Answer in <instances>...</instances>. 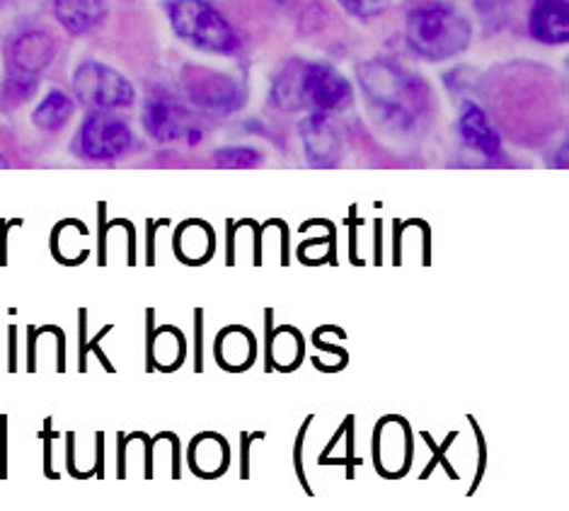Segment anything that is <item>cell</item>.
Here are the masks:
<instances>
[{
  "label": "cell",
  "mask_w": 569,
  "mask_h": 511,
  "mask_svg": "<svg viewBox=\"0 0 569 511\" xmlns=\"http://www.w3.org/2000/svg\"><path fill=\"white\" fill-rule=\"evenodd\" d=\"M412 441L410 427L400 417H386L376 429V461L381 473L400 475L410 468Z\"/></svg>",
  "instance_id": "cell-9"
},
{
  "label": "cell",
  "mask_w": 569,
  "mask_h": 511,
  "mask_svg": "<svg viewBox=\"0 0 569 511\" xmlns=\"http://www.w3.org/2000/svg\"><path fill=\"white\" fill-rule=\"evenodd\" d=\"M53 12L66 32L88 34L107 16L104 0H53Z\"/></svg>",
  "instance_id": "cell-14"
},
{
  "label": "cell",
  "mask_w": 569,
  "mask_h": 511,
  "mask_svg": "<svg viewBox=\"0 0 569 511\" xmlns=\"http://www.w3.org/2000/svg\"><path fill=\"white\" fill-rule=\"evenodd\" d=\"M76 104L63 90H51L32 112V124L42 131H61L73 119Z\"/></svg>",
  "instance_id": "cell-18"
},
{
  "label": "cell",
  "mask_w": 569,
  "mask_h": 511,
  "mask_svg": "<svg viewBox=\"0 0 569 511\" xmlns=\"http://www.w3.org/2000/svg\"><path fill=\"white\" fill-rule=\"evenodd\" d=\"M143 129L151 139L160 143L187 141L189 133L197 129L192 114L182 104L168 98H153L143 107Z\"/></svg>",
  "instance_id": "cell-8"
},
{
  "label": "cell",
  "mask_w": 569,
  "mask_h": 511,
  "mask_svg": "<svg viewBox=\"0 0 569 511\" xmlns=\"http://www.w3.org/2000/svg\"><path fill=\"white\" fill-rule=\"evenodd\" d=\"M216 357H219L223 369H230V371L246 369L254 359V338L242 328L223 330L219 334V344H216Z\"/></svg>",
  "instance_id": "cell-17"
},
{
  "label": "cell",
  "mask_w": 569,
  "mask_h": 511,
  "mask_svg": "<svg viewBox=\"0 0 569 511\" xmlns=\"http://www.w3.org/2000/svg\"><path fill=\"white\" fill-rule=\"evenodd\" d=\"M131 146L133 137L127 122L104 110L90 112L71 143L73 151L90 163H112V160L127 156Z\"/></svg>",
  "instance_id": "cell-5"
},
{
  "label": "cell",
  "mask_w": 569,
  "mask_h": 511,
  "mask_svg": "<svg viewBox=\"0 0 569 511\" xmlns=\"http://www.w3.org/2000/svg\"><path fill=\"white\" fill-rule=\"evenodd\" d=\"M351 102V88L332 66L291 61L272 86V104L283 112H340Z\"/></svg>",
  "instance_id": "cell-2"
},
{
  "label": "cell",
  "mask_w": 569,
  "mask_h": 511,
  "mask_svg": "<svg viewBox=\"0 0 569 511\" xmlns=\"http://www.w3.org/2000/svg\"><path fill=\"white\" fill-rule=\"evenodd\" d=\"M187 92L197 107L216 114L236 112L242 102L240 88L221 73H197L187 80Z\"/></svg>",
  "instance_id": "cell-11"
},
{
  "label": "cell",
  "mask_w": 569,
  "mask_h": 511,
  "mask_svg": "<svg viewBox=\"0 0 569 511\" xmlns=\"http://www.w3.org/2000/svg\"><path fill=\"white\" fill-rule=\"evenodd\" d=\"M405 37L415 53L427 61H446L470 47L472 27L451 6L431 3L410 12Z\"/></svg>",
  "instance_id": "cell-3"
},
{
  "label": "cell",
  "mask_w": 569,
  "mask_h": 511,
  "mask_svg": "<svg viewBox=\"0 0 569 511\" xmlns=\"http://www.w3.org/2000/svg\"><path fill=\"white\" fill-rule=\"evenodd\" d=\"M301 139L308 163L313 168H335L342 160V139L328 114L310 112L301 122Z\"/></svg>",
  "instance_id": "cell-10"
},
{
  "label": "cell",
  "mask_w": 569,
  "mask_h": 511,
  "mask_svg": "<svg viewBox=\"0 0 569 511\" xmlns=\"http://www.w3.org/2000/svg\"><path fill=\"white\" fill-rule=\"evenodd\" d=\"M3 166H6V160H3V158H0V168H3Z\"/></svg>",
  "instance_id": "cell-21"
},
{
  "label": "cell",
  "mask_w": 569,
  "mask_h": 511,
  "mask_svg": "<svg viewBox=\"0 0 569 511\" xmlns=\"http://www.w3.org/2000/svg\"><path fill=\"white\" fill-rule=\"evenodd\" d=\"M73 92L76 98L92 107V110H124L137 100V90L129 80L110 66L98 61H86L73 73Z\"/></svg>",
  "instance_id": "cell-6"
},
{
  "label": "cell",
  "mask_w": 569,
  "mask_h": 511,
  "mask_svg": "<svg viewBox=\"0 0 569 511\" xmlns=\"http://www.w3.org/2000/svg\"><path fill=\"white\" fill-rule=\"evenodd\" d=\"M359 83L383 124L410 131L429 110V88L422 78L390 61H371L359 69Z\"/></svg>",
  "instance_id": "cell-1"
},
{
  "label": "cell",
  "mask_w": 569,
  "mask_h": 511,
  "mask_svg": "<svg viewBox=\"0 0 569 511\" xmlns=\"http://www.w3.org/2000/svg\"><path fill=\"white\" fill-rule=\"evenodd\" d=\"M262 160L264 156L248 146H228L213 153V163L219 168H257Z\"/></svg>",
  "instance_id": "cell-19"
},
{
  "label": "cell",
  "mask_w": 569,
  "mask_h": 511,
  "mask_svg": "<svg viewBox=\"0 0 569 511\" xmlns=\"http://www.w3.org/2000/svg\"><path fill=\"white\" fill-rule=\"evenodd\" d=\"M528 32L543 44H565L569 39L567 0H536L528 16Z\"/></svg>",
  "instance_id": "cell-12"
},
{
  "label": "cell",
  "mask_w": 569,
  "mask_h": 511,
  "mask_svg": "<svg viewBox=\"0 0 569 511\" xmlns=\"http://www.w3.org/2000/svg\"><path fill=\"white\" fill-rule=\"evenodd\" d=\"M228 443L219 434H199L189 447V463L204 478L221 475L228 465Z\"/></svg>",
  "instance_id": "cell-15"
},
{
  "label": "cell",
  "mask_w": 569,
  "mask_h": 511,
  "mask_svg": "<svg viewBox=\"0 0 569 511\" xmlns=\"http://www.w3.org/2000/svg\"><path fill=\"white\" fill-rule=\"evenodd\" d=\"M174 252L189 264H199L213 254V231L204 221H187L174 236Z\"/></svg>",
  "instance_id": "cell-16"
},
{
  "label": "cell",
  "mask_w": 569,
  "mask_h": 511,
  "mask_svg": "<svg viewBox=\"0 0 569 511\" xmlns=\"http://www.w3.org/2000/svg\"><path fill=\"white\" fill-rule=\"evenodd\" d=\"M458 133L468 148L485 158H497L501 153L499 131L478 104H466L463 114L458 119Z\"/></svg>",
  "instance_id": "cell-13"
},
{
  "label": "cell",
  "mask_w": 569,
  "mask_h": 511,
  "mask_svg": "<svg viewBox=\"0 0 569 511\" xmlns=\"http://www.w3.org/2000/svg\"><path fill=\"white\" fill-rule=\"evenodd\" d=\"M57 57V42L47 32H24L12 44V71L8 78V92L12 98L24 100L32 96L37 78Z\"/></svg>",
  "instance_id": "cell-7"
},
{
  "label": "cell",
  "mask_w": 569,
  "mask_h": 511,
  "mask_svg": "<svg viewBox=\"0 0 569 511\" xmlns=\"http://www.w3.org/2000/svg\"><path fill=\"white\" fill-rule=\"evenodd\" d=\"M347 12L357 18H376L392 3V0H340Z\"/></svg>",
  "instance_id": "cell-20"
},
{
  "label": "cell",
  "mask_w": 569,
  "mask_h": 511,
  "mask_svg": "<svg viewBox=\"0 0 569 511\" xmlns=\"http://www.w3.org/2000/svg\"><path fill=\"white\" fill-rule=\"evenodd\" d=\"M172 30L182 42L211 53H236L240 42L233 27L207 0H172L168 6Z\"/></svg>",
  "instance_id": "cell-4"
}]
</instances>
